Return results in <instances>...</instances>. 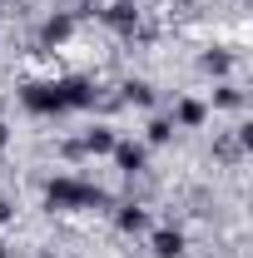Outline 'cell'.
Instances as JSON below:
<instances>
[{
  "mask_svg": "<svg viewBox=\"0 0 253 258\" xmlns=\"http://www.w3.org/2000/svg\"><path fill=\"white\" fill-rule=\"evenodd\" d=\"M10 219H15V204H10V199L0 194V224H10Z\"/></svg>",
  "mask_w": 253,
  "mask_h": 258,
  "instance_id": "17",
  "label": "cell"
},
{
  "mask_svg": "<svg viewBox=\"0 0 253 258\" xmlns=\"http://www.w3.org/2000/svg\"><path fill=\"white\" fill-rule=\"evenodd\" d=\"M114 228H119V233H144V228H149V209L134 204V199L114 204Z\"/></svg>",
  "mask_w": 253,
  "mask_h": 258,
  "instance_id": "10",
  "label": "cell"
},
{
  "mask_svg": "<svg viewBox=\"0 0 253 258\" xmlns=\"http://www.w3.org/2000/svg\"><path fill=\"white\" fill-rule=\"evenodd\" d=\"M233 60H238V55H233L228 45H209V50L199 55V70L214 75V80H228V75H233Z\"/></svg>",
  "mask_w": 253,
  "mask_h": 258,
  "instance_id": "9",
  "label": "cell"
},
{
  "mask_svg": "<svg viewBox=\"0 0 253 258\" xmlns=\"http://www.w3.org/2000/svg\"><path fill=\"white\" fill-rule=\"evenodd\" d=\"M5 144H10V129H5V119H0V149H5Z\"/></svg>",
  "mask_w": 253,
  "mask_h": 258,
  "instance_id": "18",
  "label": "cell"
},
{
  "mask_svg": "<svg viewBox=\"0 0 253 258\" xmlns=\"http://www.w3.org/2000/svg\"><path fill=\"white\" fill-rule=\"evenodd\" d=\"M114 139H119V134H114V129L109 124H90L85 129V134H80V149H85V154H109V149H114Z\"/></svg>",
  "mask_w": 253,
  "mask_h": 258,
  "instance_id": "11",
  "label": "cell"
},
{
  "mask_svg": "<svg viewBox=\"0 0 253 258\" xmlns=\"http://www.w3.org/2000/svg\"><path fill=\"white\" fill-rule=\"evenodd\" d=\"M0 114H5V95H0Z\"/></svg>",
  "mask_w": 253,
  "mask_h": 258,
  "instance_id": "20",
  "label": "cell"
},
{
  "mask_svg": "<svg viewBox=\"0 0 253 258\" xmlns=\"http://www.w3.org/2000/svg\"><path fill=\"white\" fill-rule=\"evenodd\" d=\"M95 15H99V25L114 30L119 40H129V35L139 30V20H144L139 0H109V5H95Z\"/></svg>",
  "mask_w": 253,
  "mask_h": 258,
  "instance_id": "2",
  "label": "cell"
},
{
  "mask_svg": "<svg viewBox=\"0 0 253 258\" xmlns=\"http://www.w3.org/2000/svg\"><path fill=\"white\" fill-rule=\"evenodd\" d=\"M70 35H75V15L50 10L45 25H40V50H60V45H70Z\"/></svg>",
  "mask_w": 253,
  "mask_h": 258,
  "instance_id": "6",
  "label": "cell"
},
{
  "mask_svg": "<svg viewBox=\"0 0 253 258\" xmlns=\"http://www.w3.org/2000/svg\"><path fill=\"white\" fill-rule=\"evenodd\" d=\"M119 104L154 109V85H149V80H124V85H119Z\"/></svg>",
  "mask_w": 253,
  "mask_h": 258,
  "instance_id": "12",
  "label": "cell"
},
{
  "mask_svg": "<svg viewBox=\"0 0 253 258\" xmlns=\"http://www.w3.org/2000/svg\"><path fill=\"white\" fill-rule=\"evenodd\" d=\"M20 104H25L30 114H40V119L65 114V104H60V85H55V80H30V85H20Z\"/></svg>",
  "mask_w": 253,
  "mask_h": 258,
  "instance_id": "3",
  "label": "cell"
},
{
  "mask_svg": "<svg viewBox=\"0 0 253 258\" xmlns=\"http://www.w3.org/2000/svg\"><path fill=\"white\" fill-rule=\"evenodd\" d=\"M109 159H114V169H119L124 179H139V174L149 169V144H144V139H114Z\"/></svg>",
  "mask_w": 253,
  "mask_h": 258,
  "instance_id": "5",
  "label": "cell"
},
{
  "mask_svg": "<svg viewBox=\"0 0 253 258\" xmlns=\"http://www.w3.org/2000/svg\"><path fill=\"white\" fill-rule=\"evenodd\" d=\"M0 258H10V248H5V238H0Z\"/></svg>",
  "mask_w": 253,
  "mask_h": 258,
  "instance_id": "19",
  "label": "cell"
},
{
  "mask_svg": "<svg viewBox=\"0 0 253 258\" xmlns=\"http://www.w3.org/2000/svg\"><path fill=\"white\" fill-rule=\"evenodd\" d=\"M55 85H60L65 114H75V109H95V104H99V85H95V80H85V75H65V80H55Z\"/></svg>",
  "mask_w": 253,
  "mask_h": 258,
  "instance_id": "4",
  "label": "cell"
},
{
  "mask_svg": "<svg viewBox=\"0 0 253 258\" xmlns=\"http://www.w3.org/2000/svg\"><path fill=\"white\" fill-rule=\"evenodd\" d=\"M243 104H248V95H243L238 85H228V80L214 85V109H243Z\"/></svg>",
  "mask_w": 253,
  "mask_h": 258,
  "instance_id": "14",
  "label": "cell"
},
{
  "mask_svg": "<svg viewBox=\"0 0 253 258\" xmlns=\"http://www.w3.org/2000/svg\"><path fill=\"white\" fill-rule=\"evenodd\" d=\"M169 139H174V119H169V114H154V119L144 124V144H149V149H164Z\"/></svg>",
  "mask_w": 253,
  "mask_h": 258,
  "instance_id": "13",
  "label": "cell"
},
{
  "mask_svg": "<svg viewBox=\"0 0 253 258\" xmlns=\"http://www.w3.org/2000/svg\"><path fill=\"white\" fill-rule=\"evenodd\" d=\"M169 119H174V129H204V124H209V104L194 99V95H179Z\"/></svg>",
  "mask_w": 253,
  "mask_h": 258,
  "instance_id": "8",
  "label": "cell"
},
{
  "mask_svg": "<svg viewBox=\"0 0 253 258\" xmlns=\"http://www.w3.org/2000/svg\"><path fill=\"white\" fill-rule=\"evenodd\" d=\"M214 154H219L223 164H238L243 154H248V149L238 144V134H219V139H214Z\"/></svg>",
  "mask_w": 253,
  "mask_h": 258,
  "instance_id": "15",
  "label": "cell"
},
{
  "mask_svg": "<svg viewBox=\"0 0 253 258\" xmlns=\"http://www.w3.org/2000/svg\"><path fill=\"white\" fill-rule=\"evenodd\" d=\"M184 248H189V238H184V228H174V224L149 233V253L154 258H184Z\"/></svg>",
  "mask_w": 253,
  "mask_h": 258,
  "instance_id": "7",
  "label": "cell"
},
{
  "mask_svg": "<svg viewBox=\"0 0 253 258\" xmlns=\"http://www.w3.org/2000/svg\"><path fill=\"white\" fill-rule=\"evenodd\" d=\"M109 199L90 184V179H75V174H55L50 184H45V209H55V214H70V209H104Z\"/></svg>",
  "mask_w": 253,
  "mask_h": 258,
  "instance_id": "1",
  "label": "cell"
},
{
  "mask_svg": "<svg viewBox=\"0 0 253 258\" xmlns=\"http://www.w3.org/2000/svg\"><path fill=\"white\" fill-rule=\"evenodd\" d=\"M40 258H50V253H40Z\"/></svg>",
  "mask_w": 253,
  "mask_h": 258,
  "instance_id": "21",
  "label": "cell"
},
{
  "mask_svg": "<svg viewBox=\"0 0 253 258\" xmlns=\"http://www.w3.org/2000/svg\"><path fill=\"white\" fill-rule=\"evenodd\" d=\"M55 10H65V15H90L95 0H55Z\"/></svg>",
  "mask_w": 253,
  "mask_h": 258,
  "instance_id": "16",
  "label": "cell"
}]
</instances>
